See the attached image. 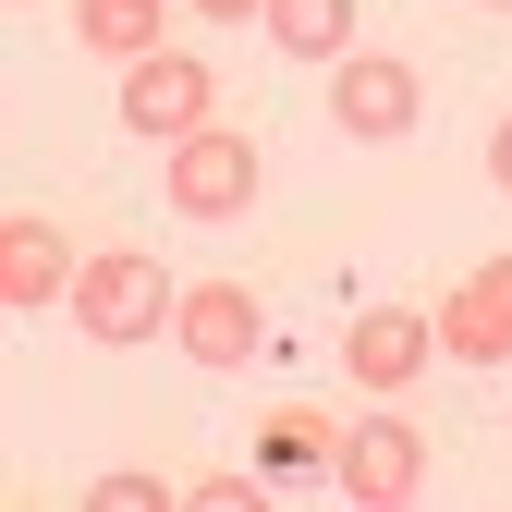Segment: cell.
<instances>
[{
	"mask_svg": "<svg viewBox=\"0 0 512 512\" xmlns=\"http://www.w3.org/2000/svg\"><path fill=\"white\" fill-rule=\"evenodd\" d=\"M330 122H342L354 147H403L415 122H427L415 61H391V49H342V61H330Z\"/></svg>",
	"mask_w": 512,
	"mask_h": 512,
	"instance_id": "obj_4",
	"label": "cell"
},
{
	"mask_svg": "<svg viewBox=\"0 0 512 512\" xmlns=\"http://www.w3.org/2000/svg\"><path fill=\"white\" fill-rule=\"evenodd\" d=\"M439 366H512V256L439 293Z\"/></svg>",
	"mask_w": 512,
	"mask_h": 512,
	"instance_id": "obj_8",
	"label": "cell"
},
{
	"mask_svg": "<svg viewBox=\"0 0 512 512\" xmlns=\"http://www.w3.org/2000/svg\"><path fill=\"white\" fill-rule=\"evenodd\" d=\"M488 183L512 196V110H500V135H488Z\"/></svg>",
	"mask_w": 512,
	"mask_h": 512,
	"instance_id": "obj_16",
	"label": "cell"
},
{
	"mask_svg": "<svg viewBox=\"0 0 512 512\" xmlns=\"http://www.w3.org/2000/svg\"><path fill=\"white\" fill-rule=\"evenodd\" d=\"M183 13H196V25H256L269 0H183Z\"/></svg>",
	"mask_w": 512,
	"mask_h": 512,
	"instance_id": "obj_15",
	"label": "cell"
},
{
	"mask_svg": "<svg viewBox=\"0 0 512 512\" xmlns=\"http://www.w3.org/2000/svg\"><path fill=\"white\" fill-rule=\"evenodd\" d=\"M74 37H86L98 61H147V49H171V0H86Z\"/></svg>",
	"mask_w": 512,
	"mask_h": 512,
	"instance_id": "obj_12",
	"label": "cell"
},
{
	"mask_svg": "<svg viewBox=\"0 0 512 512\" xmlns=\"http://www.w3.org/2000/svg\"><path fill=\"white\" fill-rule=\"evenodd\" d=\"M342 366H354L366 403H403L415 378L439 366V317H415V305H366L354 330H342Z\"/></svg>",
	"mask_w": 512,
	"mask_h": 512,
	"instance_id": "obj_6",
	"label": "cell"
},
{
	"mask_svg": "<svg viewBox=\"0 0 512 512\" xmlns=\"http://www.w3.org/2000/svg\"><path fill=\"white\" fill-rule=\"evenodd\" d=\"M74 269H86V256H74V232H61V220H0V305H13V317H37V305H74Z\"/></svg>",
	"mask_w": 512,
	"mask_h": 512,
	"instance_id": "obj_9",
	"label": "cell"
},
{
	"mask_svg": "<svg viewBox=\"0 0 512 512\" xmlns=\"http://www.w3.org/2000/svg\"><path fill=\"white\" fill-rule=\"evenodd\" d=\"M256 488H269V464H244V476H232V464H220V476H196V500H208V512H244V500H256Z\"/></svg>",
	"mask_w": 512,
	"mask_h": 512,
	"instance_id": "obj_14",
	"label": "cell"
},
{
	"mask_svg": "<svg viewBox=\"0 0 512 512\" xmlns=\"http://www.w3.org/2000/svg\"><path fill=\"white\" fill-rule=\"evenodd\" d=\"M256 183H269V159H256V135H244V122H196V135L159 159L171 220H244V208H256Z\"/></svg>",
	"mask_w": 512,
	"mask_h": 512,
	"instance_id": "obj_2",
	"label": "cell"
},
{
	"mask_svg": "<svg viewBox=\"0 0 512 512\" xmlns=\"http://www.w3.org/2000/svg\"><path fill=\"white\" fill-rule=\"evenodd\" d=\"M171 305H183V281L159 269V256H135V244H98L86 269H74V330H86L98 354L171 342Z\"/></svg>",
	"mask_w": 512,
	"mask_h": 512,
	"instance_id": "obj_1",
	"label": "cell"
},
{
	"mask_svg": "<svg viewBox=\"0 0 512 512\" xmlns=\"http://www.w3.org/2000/svg\"><path fill=\"white\" fill-rule=\"evenodd\" d=\"M86 500H98V512H159V500H171V476H135V464H122V476H98Z\"/></svg>",
	"mask_w": 512,
	"mask_h": 512,
	"instance_id": "obj_13",
	"label": "cell"
},
{
	"mask_svg": "<svg viewBox=\"0 0 512 512\" xmlns=\"http://www.w3.org/2000/svg\"><path fill=\"white\" fill-rule=\"evenodd\" d=\"M171 342L196 354L208 378H232V366H256V342H269V305H256L244 281H183V305H171Z\"/></svg>",
	"mask_w": 512,
	"mask_h": 512,
	"instance_id": "obj_7",
	"label": "cell"
},
{
	"mask_svg": "<svg viewBox=\"0 0 512 512\" xmlns=\"http://www.w3.org/2000/svg\"><path fill=\"white\" fill-rule=\"evenodd\" d=\"M256 464H269V488L281 476H330L342 464V427L317 415V403H269V415H256Z\"/></svg>",
	"mask_w": 512,
	"mask_h": 512,
	"instance_id": "obj_10",
	"label": "cell"
},
{
	"mask_svg": "<svg viewBox=\"0 0 512 512\" xmlns=\"http://www.w3.org/2000/svg\"><path fill=\"white\" fill-rule=\"evenodd\" d=\"M330 488H342V500H366V512H403V500L427 488V427L378 403L366 427H342V464H330Z\"/></svg>",
	"mask_w": 512,
	"mask_h": 512,
	"instance_id": "obj_5",
	"label": "cell"
},
{
	"mask_svg": "<svg viewBox=\"0 0 512 512\" xmlns=\"http://www.w3.org/2000/svg\"><path fill=\"white\" fill-rule=\"evenodd\" d=\"M196 122H220V74H208L196 49H147V61H122V135L183 147Z\"/></svg>",
	"mask_w": 512,
	"mask_h": 512,
	"instance_id": "obj_3",
	"label": "cell"
},
{
	"mask_svg": "<svg viewBox=\"0 0 512 512\" xmlns=\"http://www.w3.org/2000/svg\"><path fill=\"white\" fill-rule=\"evenodd\" d=\"M476 13H512V0H476Z\"/></svg>",
	"mask_w": 512,
	"mask_h": 512,
	"instance_id": "obj_17",
	"label": "cell"
},
{
	"mask_svg": "<svg viewBox=\"0 0 512 512\" xmlns=\"http://www.w3.org/2000/svg\"><path fill=\"white\" fill-rule=\"evenodd\" d=\"M256 25H269L281 61H342V49H354V0H269Z\"/></svg>",
	"mask_w": 512,
	"mask_h": 512,
	"instance_id": "obj_11",
	"label": "cell"
}]
</instances>
